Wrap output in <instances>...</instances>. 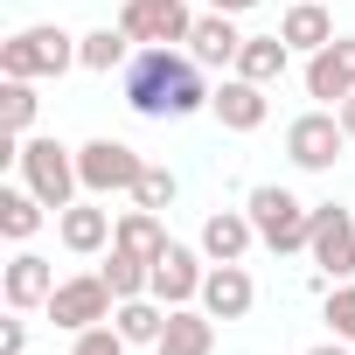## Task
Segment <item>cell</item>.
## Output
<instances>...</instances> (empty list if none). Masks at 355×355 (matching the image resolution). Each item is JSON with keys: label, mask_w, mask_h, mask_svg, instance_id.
I'll return each mask as SVG.
<instances>
[{"label": "cell", "mask_w": 355, "mask_h": 355, "mask_svg": "<svg viewBox=\"0 0 355 355\" xmlns=\"http://www.w3.org/2000/svg\"><path fill=\"white\" fill-rule=\"evenodd\" d=\"M42 313H49L63 334H84V327H98V320L119 313V293L105 286V272H77V279H56V293H49Z\"/></svg>", "instance_id": "obj_6"}, {"label": "cell", "mask_w": 355, "mask_h": 355, "mask_svg": "<svg viewBox=\"0 0 355 355\" xmlns=\"http://www.w3.org/2000/svg\"><path fill=\"white\" fill-rule=\"evenodd\" d=\"M35 112H42V98H35V77H8V84H0V132H21V139H28Z\"/></svg>", "instance_id": "obj_25"}, {"label": "cell", "mask_w": 355, "mask_h": 355, "mask_svg": "<svg viewBox=\"0 0 355 355\" xmlns=\"http://www.w3.org/2000/svg\"><path fill=\"white\" fill-rule=\"evenodd\" d=\"M112 209H98V202H70V209H56V237H63V251H77V258H98L105 244H112Z\"/></svg>", "instance_id": "obj_17"}, {"label": "cell", "mask_w": 355, "mask_h": 355, "mask_svg": "<svg viewBox=\"0 0 355 355\" xmlns=\"http://www.w3.org/2000/svg\"><path fill=\"white\" fill-rule=\"evenodd\" d=\"M251 244H258L251 209H209V216H202V258H209V265H244Z\"/></svg>", "instance_id": "obj_14"}, {"label": "cell", "mask_w": 355, "mask_h": 355, "mask_svg": "<svg viewBox=\"0 0 355 355\" xmlns=\"http://www.w3.org/2000/svg\"><path fill=\"white\" fill-rule=\"evenodd\" d=\"M286 63H293L286 35H244V49H237V77H251V84H279Z\"/></svg>", "instance_id": "obj_20"}, {"label": "cell", "mask_w": 355, "mask_h": 355, "mask_svg": "<svg viewBox=\"0 0 355 355\" xmlns=\"http://www.w3.org/2000/svg\"><path fill=\"white\" fill-rule=\"evenodd\" d=\"M125 105L139 112V119H189V112H209V84H202V63L196 56H182V49H167V42H146V49H132V63H125Z\"/></svg>", "instance_id": "obj_1"}, {"label": "cell", "mask_w": 355, "mask_h": 355, "mask_svg": "<svg viewBox=\"0 0 355 355\" xmlns=\"http://www.w3.org/2000/svg\"><path fill=\"white\" fill-rule=\"evenodd\" d=\"M119 28L146 49V42H189L196 35V15H189V0H125L119 8Z\"/></svg>", "instance_id": "obj_9"}, {"label": "cell", "mask_w": 355, "mask_h": 355, "mask_svg": "<svg viewBox=\"0 0 355 355\" xmlns=\"http://www.w3.org/2000/svg\"><path fill=\"white\" fill-rule=\"evenodd\" d=\"M0 355H28V320H0Z\"/></svg>", "instance_id": "obj_30"}, {"label": "cell", "mask_w": 355, "mask_h": 355, "mask_svg": "<svg viewBox=\"0 0 355 355\" xmlns=\"http://www.w3.org/2000/svg\"><path fill=\"white\" fill-rule=\"evenodd\" d=\"M196 306H209L216 320H244L251 306H258V286H251V272L244 265H209V279H202V300Z\"/></svg>", "instance_id": "obj_18"}, {"label": "cell", "mask_w": 355, "mask_h": 355, "mask_svg": "<svg viewBox=\"0 0 355 355\" xmlns=\"http://www.w3.org/2000/svg\"><path fill=\"white\" fill-rule=\"evenodd\" d=\"M112 244H119V251H132V258H146V265H153V258H160V251H167V244H174V237H167V223H160V209H139V202H132V209H125V216H119V230H112Z\"/></svg>", "instance_id": "obj_19"}, {"label": "cell", "mask_w": 355, "mask_h": 355, "mask_svg": "<svg viewBox=\"0 0 355 355\" xmlns=\"http://www.w3.org/2000/svg\"><path fill=\"white\" fill-rule=\"evenodd\" d=\"M77 63L98 70V77H112V70L132 63V35H125L119 21H112V28H91V35H77Z\"/></svg>", "instance_id": "obj_22"}, {"label": "cell", "mask_w": 355, "mask_h": 355, "mask_svg": "<svg viewBox=\"0 0 355 355\" xmlns=\"http://www.w3.org/2000/svg\"><path fill=\"white\" fill-rule=\"evenodd\" d=\"M112 327H119V334H125L132 348H153V341H160V327H167V306H160L153 293H139V300H119Z\"/></svg>", "instance_id": "obj_24"}, {"label": "cell", "mask_w": 355, "mask_h": 355, "mask_svg": "<svg viewBox=\"0 0 355 355\" xmlns=\"http://www.w3.org/2000/svg\"><path fill=\"white\" fill-rule=\"evenodd\" d=\"M209 8H216V15H251L258 0H209Z\"/></svg>", "instance_id": "obj_32"}, {"label": "cell", "mask_w": 355, "mask_h": 355, "mask_svg": "<svg viewBox=\"0 0 355 355\" xmlns=\"http://www.w3.org/2000/svg\"><path fill=\"white\" fill-rule=\"evenodd\" d=\"M42 216H49V202L21 182V189H0V237H15V244H28L35 230H42Z\"/></svg>", "instance_id": "obj_23"}, {"label": "cell", "mask_w": 355, "mask_h": 355, "mask_svg": "<svg viewBox=\"0 0 355 355\" xmlns=\"http://www.w3.org/2000/svg\"><path fill=\"white\" fill-rule=\"evenodd\" d=\"M279 35H286L293 49H306V56H313V49H327V42H334V15L320 8V0H293L286 21H279Z\"/></svg>", "instance_id": "obj_21"}, {"label": "cell", "mask_w": 355, "mask_h": 355, "mask_svg": "<svg viewBox=\"0 0 355 355\" xmlns=\"http://www.w3.org/2000/svg\"><path fill=\"white\" fill-rule=\"evenodd\" d=\"M348 91H355V35H334L327 49H313V56H306V98L341 105Z\"/></svg>", "instance_id": "obj_11"}, {"label": "cell", "mask_w": 355, "mask_h": 355, "mask_svg": "<svg viewBox=\"0 0 355 355\" xmlns=\"http://www.w3.org/2000/svg\"><path fill=\"white\" fill-rule=\"evenodd\" d=\"M306 258L341 286L355 272V216L341 202H313V223H306Z\"/></svg>", "instance_id": "obj_7"}, {"label": "cell", "mask_w": 355, "mask_h": 355, "mask_svg": "<svg viewBox=\"0 0 355 355\" xmlns=\"http://www.w3.org/2000/svg\"><path fill=\"white\" fill-rule=\"evenodd\" d=\"M244 209H251V223H258V244H265V251H279V258L306 251V223H313V202H300V196H293V189H279V182H258Z\"/></svg>", "instance_id": "obj_2"}, {"label": "cell", "mask_w": 355, "mask_h": 355, "mask_svg": "<svg viewBox=\"0 0 355 355\" xmlns=\"http://www.w3.org/2000/svg\"><path fill=\"white\" fill-rule=\"evenodd\" d=\"M174 196H182V182H174L167 167H153V160H146V167H139V182H132V202H139V209H160V216H167V202H174Z\"/></svg>", "instance_id": "obj_27"}, {"label": "cell", "mask_w": 355, "mask_h": 355, "mask_svg": "<svg viewBox=\"0 0 355 355\" xmlns=\"http://www.w3.org/2000/svg\"><path fill=\"white\" fill-rule=\"evenodd\" d=\"M348 146H355V139L341 132V112H334V105L300 112V119L286 125V160H293V167H306V174H327Z\"/></svg>", "instance_id": "obj_5"}, {"label": "cell", "mask_w": 355, "mask_h": 355, "mask_svg": "<svg viewBox=\"0 0 355 355\" xmlns=\"http://www.w3.org/2000/svg\"><path fill=\"white\" fill-rule=\"evenodd\" d=\"M70 63H77V35H63L56 21L0 42V77H63Z\"/></svg>", "instance_id": "obj_3"}, {"label": "cell", "mask_w": 355, "mask_h": 355, "mask_svg": "<svg viewBox=\"0 0 355 355\" xmlns=\"http://www.w3.org/2000/svg\"><path fill=\"white\" fill-rule=\"evenodd\" d=\"M334 112H341V132H348V139H355V91H348V98H341V105H334Z\"/></svg>", "instance_id": "obj_31"}, {"label": "cell", "mask_w": 355, "mask_h": 355, "mask_svg": "<svg viewBox=\"0 0 355 355\" xmlns=\"http://www.w3.org/2000/svg\"><path fill=\"white\" fill-rule=\"evenodd\" d=\"M209 112L223 119V132H258L265 119H272V98H265V84H251V77H223L216 84V98H209Z\"/></svg>", "instance_id": "obj_13"}, {"label": "cell", "mask_w": 355, "mask_h": 355, "mask_svg": "<svg viewBox=\"0 0 355 355\" xmlns=\"http://www.w3.org/2000/svg\"><path fill=\"white\" fill-rule=\"evenodd\" d=\"M153 355H216V313L209 306H167Z\"/></svg>", "instance_id": "obj_15"}, {"label": "cell", "mask_w": 355, "mask_h": 355, "mask_svg": "<svg viewBox=\"0 0 355 355\" xmlns=\"http://www.w3.org/2000/svg\"><path fill=\"white\" fill-rule=\"evenodd\" d=\"M0 293H8L15 313H35V306H49V293H56V265H49L42 251H15L8 272H0Z\"/></svg>", "instance_id": "obj_12"}, {"label": "cell", "mask_w": 355, "mask_h": 355, "mask_svg": "<svg viewBox=\"0 0 355 355\" xmlns=\"http://www.w3.org/2000/svg\"><path fill=\"white\" fill-rule=\"evenodd\" d=\"M327 327H334V341H355V286L348 279L327 293Z\"/></svg>", "instance_id": "obj_29"}, {"label": "cell", "mask_w": 355, "mask_h": 355, "mask_svg": "<svg viewBox=\"0 0 355 355\" xmlns=\"http://www.w3.org/2000/svg\"><path fill=\"white\" fill-rule=\"evenodd\" d=\"M98 272H105V286H112L119 300H139V293H153V265H146V258H132V251H119V244H112V258H105Z\"/></svg>", "instance_id": "obj_26"}, {"label": "cell", "mask_w": 355, "mask_h": 355, "mask_svg": "<svg viewBox=\"0 0 355 355\" xmlns=\"http://www.w3.org/2000/svg\"><path fill=\"white\" fill-rule=\"evenodd\" d=\"M237 49H244V35H237V15H196V35H189V56L202 63V70H237Z\"/></svg>", "instance_id": "obj_16"}, {"label": "cell", "mask_w": 355, "mask_h": 355, "mask_svg": "<svg viewBox=\"0 0 355 355\" xmlns=\"http://www.w3.org/2000/svg\"><path fill=\"white\" fill-rule=\"evenodd\" d=\"M139 153L125 146V139H91V146H77V174H84V196H132V182H139Z\"/></svg>", "instance_id": "obj_8"}, {"label": "cell", "mask_w": 355, "mask_h": 355, "mask_svg": "<svg viewBox=\"0 0 355 355\" xmlns=\"http://www.w3.org/2000/svg\"><path fill=\"white\" fill-rule=\"evenodd\" d=\"M202 279H209V265H202V251H189V244H167V251L153 258V300H160V306H196V300H202Z\"/></svg>", "instance_id": "obj_10"}, {"label": "cell", "mask_w": 355, "mask_h": 355, "mask_svg": "<svg viewBox=\"0 0 355 355\" xmlns=\"http://www.w3.org/2000/svg\"><path fill=\"white\" fill-rule=\"evenodd\" d=\"M306 355H355L348 341H320V348H306Z\"/></svg>", "instance_id": "obj_33"}, {"label": "cell", "mask_w": 355, "mask_h": 355, "mask_svg": "<svg viewBox=\"0 0 355 355\" xmlns=\"http://www.w3.org/2000/svg\"><path fill=\"white\" fill-rule=\"evenodd\" d=\"M21 182L49 202V209H70L77 202V189H84V174H77V153L63 146V139H21Z\"/></svg>", "instance_id": "obj_4"}, {"label": "cell", "mask_w": 355, "mask_h": 355, "mask_svg": "<svg viewBox=\"0 0 355 355\" xmlns=\"http://www.w3.org/2000/svg\"><path fill=\"white\" fill-rule=\"evenodd\" d=\"M125 348H132V341H125L112 320H98V327H84V334L70 341V355H125Z\"/></svg>", "instance_id": "obj_28"}]
</instances>
